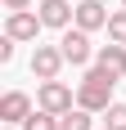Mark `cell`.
Here are the masks:
<instances>
[{"instance_id": "obj_10", "label": "cell", "mask_w": 126, "mask_h": 130, "mask_svg": "<svg viewBox=\"0 0 126 130\" xmlns=\"http://www.w3.org/2000/svg\"><path fill=\"white\" fill-rule=\"evenodd\" d=\"M59 130H90V112H86V108L63 112V117H59Z\"/></svg>"}, {"instance_id": "obj_14", "label": "cell", "mask_w": 126, "mask_h": 130, "mask_svg": "<svg viewBox=\"0 0 126 130\" xmlns=\"http://www.w3.org/2000/svg\"><path fill=\"white\" fill-rule=\"evenodd\" d=\"M9 58H14V36H5L0 40V63H9Z\"/></svg>"}, {"instance_id": "obj_13", "label": "cell", "mask_w": 126, "mask_h": 130, "mask_svg": "<svg viewBox=\"0 0 126 130\" xmlns=\"http://www.w3.org/2000/svg\"><path fill=\"white\" fill-rule=\"evenodd\" d=\"M108 130H126V103H113V108H108Z\"/></svg>"}, {"instance_id": "obj_9", "label": "cell", "mask_w": 126, "mask_h": 130, "mask_svg": "<svg viewBox=\"0 0 126 130\" xmlns=\"http://www.w3.org/2000/svg\"><path fill=\"white\" fill-rule=\"evenodd\" d=\"M108 18H113V13L104 9L99 0H81V5H77V27H81V31H99V27H108Z\"/></svg>"}, {"instance_id": "obj_4", "label": "cell", "mask_w": 126, "mask_h": 130, "mask_svg": "<svg viewBox=\"0 0 126 130\" xmlns=\"http://www.w3.org/2000/svg\"><path fill=\"white\" fill-rule=\"evenodd\" d=\"M41 13H32V9H9V23H5V36H14V40H36L41 36Z\"/></svg>"}, {"instance_id": "obj_2", "label": "cell", "mask_w": 126, "mask_h": 130, "mask_svg": "<svg viewBox=\"0 0 126 130\" xmlns=\"http://www.w3.org/2000/svg\"><path fill=\"white\" fill-rule=\"evenodd\" d=\"M36 108H41V112L63 117V112H72V90H68L63 81H41V90H36Z\"/></svg>"}, {"instance_id": "obj_15", "label": "cell", "mask_w": 126, "mask_h": 130, "mask_svg": "<svg viewBox=\"0 0 126 130\" xmlns=\"http://www.w3.org/2000/svg\"><path fill=\"white\" fill-rule=\"evenodd\" d=\"M5 9H32V0H5Z\"/></svg>"}, {"instance_id": "obj_3", "label": "cell", "mask_w": 126, "mask_h": 130, "mask_svg": "<svg viewBox=\"0 0 126 130\" xmlns=\"http://www.w3.org/2000/svg\"><path fill=\"white\" fill-rule=\"evenodd\" d=\"M63 58L72 67H86L90 63V31H81V27H63V40H59Z\"/></svg>"}, {"instance_id": "obj_1", "label": "cell", "mask_w": 126, "mask_h": 130, "mask_svg": "<svg viewBox=\"0 0 126 130\" xmlns=\"http://www.w3.org/2000/svg\"><path fill=\"white\" fill-rule=\"evenodd\" d=\"M77 108H86V112H108L113 108V76L99 72V67H90L81 85H77Z\"/></svg>"}, {"instance_id": "obj_12", "label": "cell", "mask_w": 126, "mask_h": 130, "mask_svg": "<svg viewBox=\"0 0 126 130\" xmlns=\"http://www.w3.org/2000/svg\"><path fill=\"white\" fill-rule=\"evenodd\" d=\"M108 40H113V45H126V9L108 18Z\"/></svg>"}, {"instance_id": "obj_7", "label": "cell", "mask_w": 126, "mask_h": 130, "mask_svg": "<svg viewBox=\"0 0 126 130\" xmlns=\"http://www.w3.org/2000/svg\"><path fill=\"white\" fill-rule=\"evenodd\" d=\"M27 117H32V99H27L23 90H9L5 99H0V121H9V126H23Z\"/></svg>"}, {"instance_id": "obj_17", "label": "cell", "mask_w": 126, "mask_h": 130, "mask_svg": "<svg viewBox=\"0 0 126 130\" xmlns=\"http://www.w3.org/2000/svg\"><path fill=\"white\" fill-rule=\"evenodd\" d=\"M104 130H108V126H104Z\"/></svg>"}, {"instance_id": "obj_16", "label": "cell", "mask_w": 126, "mask_h": 130, "mask_svg": "<svg viewBox=\"0 0 126 130\" xmlns=\"http://www.w3.org/2000/svg\"><path fill=\"white\" fill-rule=\"evenodd\" d=\"M122 9H126V0H122Z\"/></svg>"}, {"instance_id": "obj_5", "label": "cell", "mask_w": 126, "mask_h": 130, "mask_svg": "<svg viewBox=\"0 0 126 130\" xmlns=\"http://www.w3.org/2000/svg\"><path fill=\"white\" fill-rule=\"evenodd\" d=\"M68 63L63 58L59 45H36V54H32V72H36L41 81H59V67Z\"/></svg>"}, {"instance_id": "obj_6", "label": "cell", "mask_w": 126, "mask_h": 130, "mask_svg": "<svg viewBox=\"0 0 126 130\" xmlns=\"http://www.w3.org/2000/svg\"><path fill=\"white\" fill-rule=\"evenodd\" d=\"M36 13L45 27H72L77 23V5H68V0H41Z\"/></svg>"}, {"instance_id": "obj_8", "label": "cell", "mask_w": 126, "mask_h": 130, "mask_svg": "<svg viewBox=\"0 0 126 130\" xmlns=\"http://www.w3.org/2000/svg\"><path fill=\"white\" fill-rule=\"evenodd\" d=\"M95 67L108 72L113 81H122V76H126V45H104V50L95 54Z\"/></svg>"}, {"instance_id": "obj_11", "label": "cell", "mask_w": 126, "mask_h": 130, "mask_svg": "<svg viewBox=\"0 0 126 130\" xmlns=\"http://www.w3.org/2000/svg\"><path fill=\"white\" fill-rule=\"evenodd\" d=\"M23 130H59V117H54V112H32V117L23 121Z\"/></svg>"}]
</instances>
